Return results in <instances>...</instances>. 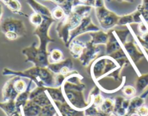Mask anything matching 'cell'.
Returning a JSON list of instances; mask_svg holds the SVG:
<instances>
[{"instance_id":"1","label":"cell","mask_w":148,"mask_h":116,"mask_svg":"<svg viewBox=\"0 0 148 116\" xmlns=\"http://www.w3.org/2000/svg\"><path fill=\"white\" fill-rule=\"evenodd\" d=\"M3 76H17L26 78L33 81L37 87H56L55 74L48 67L33 66L23 71H15L9 68L2 70Z\"/></svg>"},{"instance_id":"2","label":"cell","mask_w":148,"mask_h":116,"mask_svg":"<svg viewBox=\"0 0 148 116\" xmlns=\"http://www.w3.org/2000/svg\"><path fill=\"white\" fill-rule=\"evenodd\" d=\"M118 61L109 56L98 57L90 66L89 74L95 83L111 74L114 71L121 67ZM125 67V66H124Z\"/></svg>"},{"instance_id":"3","label":"cell","mask_w":148,"mask_h":116,"mask_svg":"<svg viewBox=\"0 0 148 116\" xmlns=\"http://www.w3.org/2000/svg\"><path fill=\"white\" fill-rule=\"evenodd\" d=\"M94 9L95 10L97 20L104 31H110L111 29L118 25L120 16L107 8L104 0H95Z\"/></svg>"},{"instance_id":"4","label":"cell","mask_w":148,"mask_h":116,"mask_svg":"<svg viewBox=\"0 0 148 116\" xmlns=\"http://www.w3.org/2000/svg\"><path fill=\"white\" fill-rule=\"evenodd\" d=\"M82 17L76 13L72 12L58 23L56 27L58 37L64 42L66 48L69 47L70 32L76 28L81 23Z\"/></svg>"},{"instance_id":"5","label":"cell","mask_w":148,"mask_h":116,"mask_svg":"<svg viewBox=\"0 0 148 116\" xmlns=\"http://www.w3.org/2000/svg\"><path fill=\"white\" fill-rule=\"evenodd\" d=\"M36 44L34 42L31 46L23 49L22 53L25 57V62H31L35 66L48 67L50 64L49 52L41 50Z\"/></svg>"},{"instance_id":"6","label":"cell","mask_w":148,"mask_h":116,"mask_svg":"<svg viewBox=\"0 0 148 116\" xmlns=\"http://www.w3.org/2000/svg\"><path fill=\"white\" fill-rule=\"evenodd\" d=\"M43 23L40 25L35 28L33 34L37 36L39 39V46L38 47L44 51H49V43L54 42V39L52 38L49 35V30L52 25L55 23V20L53 17L46 16H43Z\"/></svg>"},{"instance_id":"7","label":"cell","mask_w":148,"mask_h":116,"mask_svg":"<svg viewBox=\"0 0 148 116\" xmlns=\"http://www.w3.org/2000/svg\"><path fill=\"white\" fill-rule=\"evenodd\" d=\"M64 96L66 102L72 108L79 111H85L87 108L92 104V100L88 101L85 99L83 91L74 89H63Z\"/></svg>"},{"instance_id":"8","label":"cell","mask_w":148,"mask_h":116,"mask_svg":"<svg viewBox=\"0 0 148 116\" xmlns=\"http://www.w3.org/2000/svg\"><path fill=\"white\" fill-rule=\"evenodd\" d=\"M99 30H101V29L96 25L94 24L92 19H91L90 15L85 17L84 18H82V21L79 23V25L70 32L69 44L72 40L76 39L78 36L82 35L85 33H94V32L99 31Z\"/></svg>"},{"instance_id":"9","label":"cell","mask_w":148,"mask_h":116,"mask_svg":"<svg viewBox=\"0 0 148 116\" xmlns=\"http://www.w3.org/2000/svg\"><path fill=\"white\" fill-rule=\"evenodd\" d=\"M0 29L3 34L7 32L17 33L19 37H23L26 34V27L22 20L14 17H7L1 23Z\"/></svg>"},{"instance_id":"10","label":"cell","mask_w":148,"mask_h":116,"mask_svg":"<svg viewBox=\"0 0 148 116\" xmlns=\"http://www.w3.org/2000/svg\"><path fill=\"white\" fill-rule=\"evenodd\" d=\"M101 52V50L99 46L92 44L89 40L86 43V47L85 48L78 60L83 67L88 68L98 58Z\"/></svg>"},{"instance_id":"11","label":"cell","mask_w":148,"mask_h":116,"mask_svg":"<svg viewBox=\"0 0 148 116\" xmlns=\"http://www.w3.org/2000/svg\"><path fill=\"white\" fill-rule=\"evenodd\" d=\"M122 47L127 53L130 61H132L134 63V68H135L136 63H138L142 59H143L145 57V55L139 50L137 45L132 40L127 41L124 44L122 45Z\"/></svg>"},{"instance_id":"12","label":"cell","mask_w":148,"mask_h":116,"mask_svg":"<svg viewBox=\"0 0 148 116\" xmlns=\"http://www.w3.org/2000/svg\"><path fill=\"white\" fill-rule=\"evenodd\" d=\"M60 116H85L84 111H79L72 108L66 102H53Z\"/></svg>"},{"instance_id":"13","label":"cell","mask_w":148,"mask_h":116,"mask_svg":"<svg viewBox=\"0 0 148 116\" xmlns=\"http://www.w3.org/2000/svg\"><path fill=\"white\" fill-rule=\"evenodd\" d=\"M17 78V76H13L7 81L1 89V97H2L3 102H7L10 100H15L16 98L19 95L15 90L14 87V80Z\"/></svg>"},{"instance_id":"14","label":"cell","mask_w":148,"mask_h":116,"mask_svg":"<svg viewBox=\"0 0 148 116\" xmlns=\"http://www.w3.org/2000/svg\"><path fill=\"white\" fill-rule=\"evenodd\" d=\"M108 34H109V38H108V43L106 45L105 55L106 56H110L122 48V45L116 35L114 30L108 31Z\"/></svg>"},{"instance_id":"15","label":"cell","mask_w":148,"mask_h":116,"mask_svg":"<svg viewBox=\"0 0 148 116\" xmlns=\"http://www.w3.org/2000/svg\"><path fill=\"white\" fill-rule=\"evenodd\" d=\"M143 21V19L142 17L141 13L138 10H136L132 13L125 14V15L120 16V18L119 20L118 25H129L133 24V23H137V24H139V23H140Z\"/></svg>"},{"instance_id":"16","label":"cell","mask_w":148,"mask_h":116,"mask_svg":"<svg viewBox=\"0 0 148 116\" xmlns=\"http://www.w3.org/2000/svg\"><path fill=\"white\" fill-rule=\"evenodd\" d=\"M85 47H86V43H84L76 38L69 43L68 48H69V53L71 56L75 59H78L83 52Z\"/></svg>"},{"instance_id":"17","label":"cell","mask_w":148,"mask_h":116,"mask_svg":"<svg viewBox=\"0 0 148 116\" xmlns=\"http://www.w3.org/2000/svg\"><path fill=\"white\" fill-rule=\"evenodd\" d=\"M41 109L42 107L31 100H29L27 103L21 108L23 116H38L40 115Z\"/></svg>"},{"instance_id":"18","label":"cell","mask_w":148,"mask_h":116,"mask_svg":"<svg viewBox=\"0 0 148 116\" xmlns=\"http://www.w3.org/2000/svg\"><path fill=\"white\" fill-rule=\"evenodd\" d=\"M90 36V41L94 45L100 46V45H104L106 46L108 43L109 34L108 32H106L104 30H99V31L94 32V33H89Z\"/></svg>"},{"instance_id":"19","label":"cell","mask_w":148,"mask_h":116,"mask_svg":"<svg viewBox=\"0 0 148 116\" xmlns=\"http://www.w3.org/2000/svg\"><path fill=\"white\" fill-rule=\"evenodd\" d=\"M26 2L30 7V8L36 13L41 14L42 16L52 17L51 11L43 4H40L36 0H26Z\"/></svg>"},{"instance_id":"20","label":"cell","mask_w":148,"mask_h":116,"mask_svg":"<svg viewBox=\"0 0 148 116\" xmlns=\"http://www.w3.org/2000/svg\"><path fill=\"white\" fill-rule=\"evenodd\" d=\"M46 92L48 94L52 102H66L64 96L62 87H47L46 88Z\"/></svg>"},{"instance_id":"21","label":"cell","mask_w":148,"mask_h":116,"mask_svg":"<svg viewBox=\"0 0 148 116\" xmlns=\"http://www.w3.org/2000/svg\"><path fill=\"white\" fill-rule=\"evenodd\" d=\"M0 1H2L5 4L6 7L14 14H20L25 17H29L27 14L21 11L22 6L18 0H0Z\"/></svg>"},{"instance_id":"22","label":"cell","mask_w":148,"mask_h":116,"mask_svg":"<svg viewBox=\"0 0 148 116\" xmlns=\"http://www.w3.org/2000/svg\"><path fill=\"white\" fill-rule=\"evenodd\" d=\"M69 66V67L74 69V63L72 61V59L70 58H68V59H64V60H62L61 61L57 62V63H50L48 66L49 69L51 71V72H53L54 74H58L60 72L61 69L64 67V66Z\"/></svg>"},{"instance_id":"23","label":"cell","mask_w":148,"mask_h":116,"mask_svg":"<svg viewBox=\"0 0 148 116\" xmlns=\"http://www.w3.org/2000/svg\"><path fill=\"white\" fill-rule=\"evenodd\" d=\"M124 99L125 98L121 96H117L114 98V108L112 115L115 116H124L127 113V110L124 109L122 106Z\"/></svg>"},{"instance_id":"24","label":"cell","mask_w":148,"mask_h":116,"mask_svg":"<svg viewBox=\"0 0 148 116\" xmlns=\"http://www.w3.org/2000/svg\"><path fill=\"white\" fill-rule=\"evenodd\" d=\"M0 109L6 114L7 116H11L15 111L20 110L17 109L14 100H10L7 101V102L1 101L0 102Z\"/></svg>"},{"instance_id":"25","label":"cell","mask_w":148,"mask_h":116,"mask_svg":"<svg viewBox=\"0 0 148 116\" xmlns=\"http://www.w3.org/2000/svg\"><path fill=\"white\" fill-rule=\"evenodd\" d=\"M92 8L93 7H91V6L86 5L85 4H78L72 7V12L76 13L78 15L81 16L82 18H84L85 17L90 15Z\"/></svg>"},{"instance_id":"26","label":"cell","mask_w":148,"mask_h":116,"mask_svg":"<svg viewBox=\"0 0 148 116\" xmlns=\"http://www.w3.org/2000/svg\"><path fill=\"white\" fill-rule=\"evenodd\" d=\"M145 103L144 98L142 97H133L130 99V107L127 110V114H131L137 111V110Z\"/></svg>"},{"instance_id":"27","label":"cell","mask_w":148,"mask_h":116,"mask_svg":"<svg viewBox=\"0 0 148 116\" xmlns=\"http://www.w3.org/2000/svg\"><path fill=\"white\" fill-rule=\"evenodd\" d=\"M31 100H33V102H36V104H38V105H40V107H44L48 105H50V104L53 103L52 100H51V98H49L48 94L46 93V92H41L40 94H39L38 95H37L36 97H35L33 99H32Z\"/></svg>"},{"instance_id":"28","label":"cell","mask_w":148,"mask_h":116,"mask_svg":"<svg viewBox=\"0 0 148 116\" xmlns=\"http://www.w3.org/2000/svg\"><path fill=\"white\" fill-rule=\"evenodd\" d=\"M14 87L17 93L20 94L27 90L29 87V85H27V82L23 78L20 77V76H17L16 79L14 80Z\"/></svg>"},{"instance_id":"29","label":"cell","mask_w":148,"mask_h":116,"mask_svg":"<svg viewBox=\"0 0 148 116\" xmlns=\"http://www.w3.org/2000/svg\"><path fill=\"white\" fill-rule=\"evenodd\" d=\"M114 108V100L111 98H105L102 105L100 106L99 110L107 113H112Z\"/></svg>"},{"instance_id":"30","label":"cell","mask_w":148,"mask_h":116,"mask_svg":"<svg viewBox=\"0 0 148 116\" xmlns=\"http://www.w3.org/2000/svg\"><path fill=\"white\" fill-rule=\"evenodd\" d=\"M137 10L141 13L143 20L148 25V0H143L141 4L137 6Z\"/></svg>"},{"instance_id":"31","label":"cell","mask_w":148,"mask_h":116,"mask_svg":"<svg viewBox=\"0 0 148 116\" xmlns=\"http://www.w3.org/2000/svg\"><path fill=\"white\" fill-rule=\"evenodd\" d=\"M148 85V74L142 75L137 79L135 83V88L137 89V92H141L145 89V88Z\"/></svg>"},{"instance_id":"32","label":"cell","mask_w":148,"mask_h":116,"mask_svg":"<svg viewBox=\"0 0 148 116\" xmlns=\"http://www.w3.org/2000/svg\"><path fill=\"white\" fill-rule=\"evenodd\" d=\"M63 53L59 49H53L49 53V61L50 63H57L63 60Z\"/></svg>"},{"instance_id":"33","label":"cell","mask_w":148,"mask_h":116,"mask_svg":"<svg viewBox=\"0 0 148 116\" xmlns=\"http://www.w3.org/2000/svg\"><path fill=\"white\" fill-rule=\"evenodd\" d=\"M51 15L52 17L55 20H59V21H61V20H63L66 17V14L65 13L64 10H63V8L61 6L57 5L51 10Z\"/></svg>"},{"instance_id":"34","label":"cell","mask_w":148,"mask_h":116,"mask_svg":"<svg viewBox=\"0 0 148 116\" xmlns=\"http://www.w3.org/2000/svg\"><path fill=\"white\" fill-rule=\"evenodd\" d=\"M114 33H115L116 37L118 38L120 43H121V45H123L127 42V38L130 33V30L128 27V29L127 30H114Z\"/></svg>"},{"instance_id":"35","label":"cell","mask_w":148,"mask_h":116,"mask_svg":"<svg viewBox=\"0 0 148 116\" xmlns=\"http://www.w3.org/2000/svg\"><path fill=\"white\" fill-rule=\"evenodd\" d=\"M29 21L30 22L32 25L35 27H38L39 25H41V23H43V17L41 14H38V13H36L33 12L28 17Z\"/></svg>"},{"instance_id":"36","label":"cell","mask_w":148,"mask_h":116,"mask_svg":"<svg viewBox=\"0 0 148 116\" xmlns=\"http://www.w3.org/2000/svg\"><path fill=\"white\" fill-rule=\"evenodd\" d=\"M122 92L126 98H132L137 94V89L134 87L131 86V85H127V86L123 87Z\"/></svg>"},{"instance_id":"37","label":"cell","mask_w":148,"mask_h":116,"mask_svg":"<svg viewBox=\"0 0 148 116\" xmlns=\"http://www.w3.org/2000/svg\"><path fill=\"white\" fill-rule=\"evenodd\" d=\"M98 111H99V108H98V107L95 106L93 104H92V105H90L88 108H87L84 111V112H85V115L95 116L98 113Z\"/></svg>"},{"instance_id":"38","label":"cell","mask_w":148,"mask_h":116,"mask_svg":"<svg viewBox=\"0 0 148 116\" xmlns=\"http://www.w3.org/2000/svg\"><path fill=\"white\" fill-rule=\"evenodd\" d=\"M89 96H90V95H89ZM104 100H105V98H104L101 94H98V95L92 97V104H93L95 106L98 107V108H99L100 106H101L103 104V102Z\"/></svg>"},{"instance_id":"39","label":"cell","mask_w":148,"mask_h":116,"mask_svg":"<svg viewBox=\"0 0 148 116\" xmlns=\"http://www.w3.org/2000/svg\"><path fill=\"white\" fill-rule=\"evenodd\" d=\"M138 30L140 33H142V34L148 32L147 24L145 23V22H144V20L138 24Z\"/></svg>"},{"instance_id":"40","label":"cell","mask_w":148,"mask_h":116,"mask_svg":"<svg viewBox=\"0 0 148 116\" xmlns=\"http://www.w3.org/2000/svg\"><path fill=\"white\" fill-rule=\"evenodd\" d=\"M4 36H5L6 38L9 40H17V38H19V35L15 33H13V32H7V33H4Z\"/></svg>"},{"instance_id":"41","label":"cell","mask_w":148,"mask_h":116,"mask_svg":"<svg viewBox=\"0 0 148 116\" xmlns=\"http://www.w3.org/2000/svg\"><path fill=\"white\" fill-rule=\"evenodd\" d=\"M136 112L140 114L141 116H147L148 115V108L146 106H141L137 110Z\"/></svg>"},{"instance_id":"42","label":"cell","mask_w":148,"mask_h":116,"mask_svg":"<svg viewBox=\"0 0 148 116\" xmlns=\"http://www.w3.org/2000/svg\"><path fill=\"white\" fill-rule=\"evenodd\" d=\"M43 1H51L56 4H57L58 6H62V4H64L66 0H43Z\"/></svg>"},{"instance_id":"43","label":"cell","mask_w":148,"mask_h":116,"mask_svg":"<svg viewBox=\"0 0 148 116\" xmlns=\"http://www.w3.org/2000/svg\"><path fill=\"white\" fill-rule=\"evenodd\" d=\"M111 115H112V113H104L99 110V111H98V113H97V115L95 116H111Z\"/></svg>"},{"instance_id":"44","label":"cell","mask_w":148,"mask_h":116,"mask_svg":"<svg viewBox=\"0 0 148 116\" xmlns=\"http://www.w3.org/2000/svg\"><path fill=\"white\" fill-rule=\"evenodd\" d=\"M11 116H23V113H22V110H17V111H15Z\"/></svg>"},{"instance_id":"45","label":"cell","mask_w":148,"mask_h":116,"mask_svg":"<svg viewBox=\"0 0 148 116\" xmlns=\"http://www.w3.org/2000/svg\"><path fill=\"white\" fill-rule=\"evenodd\" d=\"M3 15V7L1 6V4H0V21H1V19Z\"/></svg>"},{"instance_id":"46","label":"cell","mask_w":148,"mask_h":116,"mask_svg":"<svg viewBox=\"0 0 148 116\" xmlns=\"http://www.w3.org/2000/svg\"><path fill=\"white\" fill-rule=\"evenodd\" d=\"M118 1H121V2H129V3H133L134 0H117Z\"/></svg>"},{"instance_id":"47","label":"cell","mask_w":148,"mask_h":116,"mask_svg":"<svg viewBox=\"0 0 148 116\" xmlns=\"http://www.w3.org/2000/svg\"><path fill=\"white\" fill-rule=\"evenodd\" d=\"M129 116H141L140 115V114L139 113H137V112H134V113H131V114H129Z\"/></svg>"},{"instance_id":"48","label":"cell","mask_w":148,"mask_h":116,"mask_svg":"<svg viewBox=\"0 0 148 116\" xmlns=\"http://www.w3.org/2000/svg\"><path fill=\"white\" fill-rule=\"evenodd\" d=\"M87 0H77V4H85Z\"/></svg>"},{"instance_id":"49","label":"cell","mask_w":148,"mask_h":116,"mask_svg":"<svg viewBox=\"0 0 148 116\" xmlns=\"http://www.w3.org/2000/svg\"><path fill=\"white\" fill-rule=\"evenodd\" d=\"M106 1H111V0H106Z\"/></svg>"},{"instance_id":"50","label":"cell","mask_w":148,"mask_h":116,"mask_svg":"<svg viewBox=\"0 0 148 116\" xmlns=\"http://www.w3.org/2000/svg\"><path fill=\"white\" fill-rule=\"evenodd\" d=\"M85 116H93V115H85Z\"/></svg>"}]
</instances>
